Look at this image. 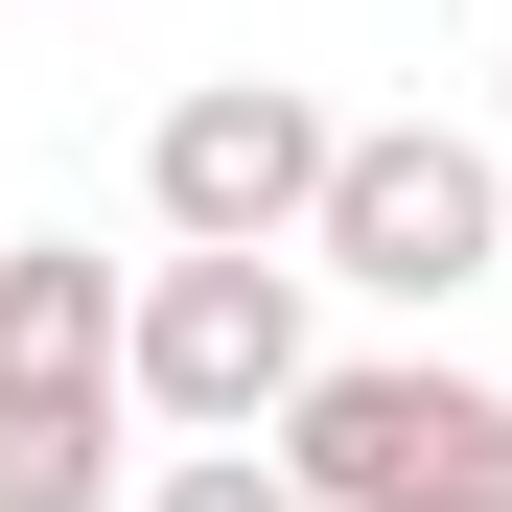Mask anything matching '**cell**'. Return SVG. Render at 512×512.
Listing matches in <instances>:
<instances>
[{
    "label": "cell",
    "instance_id": "obj_2",
    "mask_svg": "<svg viewBox=\"0 0 512 512\" xmlns=\"http://www.w3.org/2000/svg\"><path fill=\"white\" fill-rule=\"evenodd\" d=\"M512 256V163L466 117H350L303 187V280H373V303H466Z\"/></svg>",
    "mask_w": 512,
    "mask_h": 512
},
{
    "label": "cell",
    "instance_id": "obj_3",
    "mask_svg": "<svg viewBox=\"0 0 512 512\" xmlns=\"http://www.w3.org/2000/svg\"><path fill=\"white\" fill-rule=\"evenodd\" d=\"M326 350H303V256H140L117 280V396L163 443H256Z\"/></svg>",
    "mask_w": 512,
    "mask_h": 512
},
{
    "label": "cell",
    "instance_id": "obj_7",
    "mask_svg": "<svg viewBox=\"0 0 512 512\" xmlns=\"http://www.w3.org/2000/svg\"><path fill=\"white\" fill-rule=\"evenodd\" d=\"M140 512H303V489H280V443H163Z\"/></svg>",
    "mask_w": 512,
    "mask_h": 512
},
{
    "label": "cell",
    "instance_id": "obj_6",
    "mask_svg": "<svg viewBox=\"0 0 512 512\" xmlns=\"http://www.w3.org/2000/svg\"><path fill=\"white\" fill-rule=\"evenodd\" d=\"M0 512H117V443L94 419H0Z\"/></svg>",
    "mask_w": 512,
    "mask_h": 512
},
{
    "label": "cell",
    "instance_id": "obj_4",
    "mask_svg": "<svg viewBox=\"0 0 512 512\" xmlns=\"http://www.w3.org/2000/svg\"><path fill=\"white\" fill-rule=\"evenodd\" d=\"M326 117L303 70H210V94H163V140H140V210H163V256H303V187H326Z\"/></svg>",
    "mask_w": 512,
    "mask_h": 512
},
{
    "label": "cell",
    "instance_id": "obj_1",
    "mask_svg": "<svg viewBox=\"0 0 512 512\" xmlns=\"http://www.w3.org/2000/svg\"><path fill=\"white\" fill-rule=\"evenodd\" d=\"M256 443H280L303 512H512V396L443 373V350H350V373H303Z\"/></svg>",
    "mask_w": 512,
    "mask_h": 512
},
{
    "label": "cell",
    "instance_id": "obj_5",
    "mask_svg": "<svg viewBox=\"0 0 512 512\" xmlns=\"http://www.w3.org/2000/svg\"><path fill=\"white\" fill-rule=\"evenodd\" d=\"M0 419H94L117 443V256H70V233H0Z\"/></svg>",
    "mask_w": 512,
    "mask_h": 512
}]
</instances>
